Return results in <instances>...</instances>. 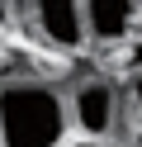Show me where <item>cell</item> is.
<instances>
[{"instance_id":"cell-6","label":"cell","mask_w":142,"mask_h":147,"mask_svg":"<svg viewBox=\"0 0 142 147\" xmlns=\"http://www.w3.org/2000/svg\"><path fill=\"white\" fill-rule=\"evenodd\" d=\"M123 71H128V76H137V71H142V43L128 52V57H123Z\"/></svg>"},{"instance_id":"cell-7","label":"cell","mask_w":142,"mask_h":147,"mask_svg":"<svg viewBox=\"0 0 142 147\" xmlns=\"http://www.w3.org/2000/svg\"><path fill=\"white\" fill-rule=\"evenodd\" d=\"M133 147H142V119L133 123Z\"/></svg>"},{"instance_id":"cell-5","label":"cell","mask_w":142,"mask_h":147,"mask_svg":"<svg viewBox=\"0 0 142 147\" xmlns=\"http://www.w3.org/2000/svg\"><path fill=\"white\" fill-rule=\"evenodd\" d=\"M128 105L137 109V119H142V71H137V76H128Z\"/></svg>"},{"instance_id":"cell-3","label":"cell","mask_w":142,"mask_h":147,"mask_svg":"<svg viewBox=\"0 0 142 147\" xmlns=\"http://www.w3.org/2000/svg\"><path fill=\"white\" fill-rule=\"evenodd\" d=\"M33 33L47 43V48L62 52H81L85 43V19H81V0H38V5H24Z\"/></svg>"},{"instance_id":"cell-4","label":"cell","mask_w":142,"mask_h":147,"mask_svg":"<svg viewBox=\"0 0 142 147\" xmlns=\"http://www.w3.org/2000/svg\"><path fill=\"white\" fill-rule=\"evenodd\" d=\"M142 5L133 0H81V19H85V38L90 43H128L137 29Z\"/></svg>"},{"instance_id":"cell-1","label":"cell","mask_w":142,"mask_h":147,"mask_svg":"<svg viewBox=\"0 0 142 147\" xmlns=\"http://www.w3.org/2000/svg\"><path fill=\"white\" fill-rule=\"evenodd\" d=\"M66 95L38 76L0 86V147H66Z\"/></svg>"},{"instance_id":"cell-8","label":"cell","mask_w":142,"mask_h":147,"mask_svg":"<svg viewBox=\"0 0 142 147\" xmlns=\"http://www.w3.org/2000/svg\"><path fill=\"white\" fill-rule=\"evenodd\" d=\"M66 147H104V142H81V138H76V142H66Z\"/></svg>"},{"instance_id":"cell-2","label":"cell","mask_w":142,"mask_h":147,"mask_svg":"<svg viewBox=\"0 0 142 147\" xmlns=\"http://www.w3.org/2000/svg\"><path fill=\"white\" fill-rule=\"evenodd\" d=\"M118 114H123L118 86L104 81V76L76 81L71 95H66V119H71V133L81 142H109L114 128H118Z\"/></svg>"}]
</instances>
